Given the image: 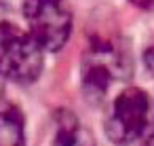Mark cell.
Returning a JSON list of instances; mask_svg holds the SVG:
<instances>
[{"label": "cell", "mask_w": 154, "mask_h": 146, "mask_svg": "<svg viewBox=\"0 0 154 146\" xmlns=\"http://www.w3.org/2000/svg\"><path fill=\"white\" fill-rule=\"evenodd\" d=\"M42 70V47L30 32L13 24H0V76L30 85L40 76Z\"/></svg>", "instance_id": "6da1fadb"}, {"label": "cell", "mask_w": 154, "mask_h": 146, "mask_svg": "<svg viewBox=\"0 0 154 146\" xmlns=\"http://www.w3.org/2000/svg\"><path fill=\"white\" fill-rule=\"evenodd\" d=\"M28 32L42 51H59L72 32V11L66 0H26Z\"/></svg>", "instance_id": "7a4b0ae2"}, {"label": "cell", "mask_w": 154, "mask_h": 146, "mask_svg": "<svg viewBox=\"0 0 154 146\" xmlns=\"http://www.w3.org/2000/svg\"><path fill=\"white\" fill-rule=\"evenodd\" d=\"M129 57L112 43H93L82 59V87L85 93L99 102L112 83L127 78L129 74Z\"/></svg>", "instance_id": "3957f363"}, {"label": "cell", "mask_w": 154, "mask_h": 146, "mask_svg": "<svg viewBox=\"0 0 154 146\" xmlns=\"http://www.w3.org/2000/svg\"><path fill=\"white\" fill-rule=\"evenodd\" d=\"M150 121V100L141 89L127 87L122 89L110 110L106 131L112 142L125 144L139 140Z\"/></svg>", "instance_id": "277c9868"}, {"label": "cell", "mask_w": 154, "mask_h": 146, "mask_svg": "<svg viewBox=\"0 0 154 146\" xmlns=\"http://www.w3.org/2000/svg\"><path fill=\"white\" fill-rule=\"evenodd\" d=\"M53 146H95L93 144V135L70 114H66L59 121Z\"/></svg>", "instance_id": "5b68a950"}, {"label": "cell", "mask_w": 154, "mask_h": 146, "mask_svg": "<svg viewBox=\"0 0 154 146\" xmlns=\"http://www.w3.org/2000/svg\"><path fill=\"white\" fill-rule=\"evenodd\" d=\"M0 146H26L23 119L15 108L0 110Z\"/></svg>", "instance_id": "8992f818"}, {"label": "cell", "mask_w": 154, "mask_h": 146, "mask_svg": "<svg viewBox=\"0 0 154 146\" xmlns=\"http://www.w3.org/2000/svg\"><path fill=\"white\" fill-rule=\"evenodd\" d=\"M129 2H133L135 7L146 9V11H154V0H129Z\"/></svg>", "instance_id": "52a82bcc"}, {"label": "cell", "mask_w": 154, "mask_h": 146, "mask_svg": "<svg viewBox=\"0 0 154 146\" xmlns=\"http://www.w3.org/2000/svg\"><path fill=\"white\" fill-rule=\"evenodd\" d=\"M146 64H148V68L154 72V47H152V49L146 53Z\"/></svg>", "instance_id": "ba28073f"}, {"label": "cell", "mask_w": 154, "mask_h": 146, "mask_svg": "<svg viewBox=\"0 0 154 146\" xmlns=\"http://www.w3.org/2000/svg\"><path fill=\"white\" fill-rule=\"evenodd\" d=\"M118 146H146V142H137V140H133V142H125V144H118Z\"/></svg>", "instance_id": "9c48e42d"}, {"label": "cell", "mask_w": 154, "mask_h": 146, "mask_svg": "<svg viewBox=\"0 0 154 146\" xmlns=\"http://www.w3.org/2000/svg\"><path fill=\"white\" fill-rule=\"evenodd\" d=\"M146 146H154V135H152V138H148V140H146Z\"/></svg>", "instance_id": "30bf717a"}, {"label": "cell", "mask_w": 154, "mask_h": 146, "mask_svg": "<svg viewBox=\"0 0 154 146\" xmlns=\"http://www.w3.org/2000/svg\"><path fill=\"white\" fill-rule=\"evenodd\" d=\"M0 78H2V76H0ZM0 95H2V83H0Z\"/></svg>", "instance_id": "8fae6325"}]
</instances>
